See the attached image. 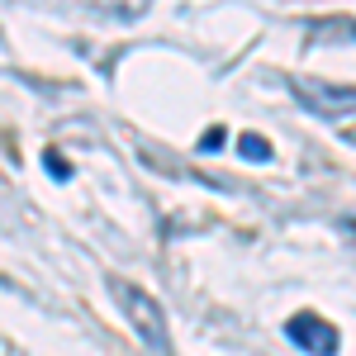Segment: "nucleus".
Masks as SVG:
<instances>
[{"mask_svg":"<svg viewBox=\"0 0 356 356\" xmlns=\"http://www.w3.org/2000/svg\"><path fill=\"white\" fill-rule=\"evenodd\" d=\"M110 295H114V304H119V314L129 318V328L143 337V347H147V352H157V356H176L162 304L152 300L147 290H138L134 280H124V275H110Z\"/></svg>","mask_w":356,"mask_h":356,"instance_id":"f257e3e1","label":"nucleus"},{"mask_svg":"<svg viewBox=\"0 0 356 356\" xmlns=\"http://www.w3.org/2000/svg\"><path fill=\"white\" fill-rule=\"evenodd\" d=\"M290 95L323 124H356V86H337L323 76H290Z\"/></svg>","mask_w":356,"mask_h":356,"instance_id":"f03ea898","label":"nucleus"},{"mask_svg":"<svg viewBox=\"0 0 356 356\" xmlns=\"http://www.w3.org/2000/svg\"><path fill=\"white\" fill-rule=\"evenodd\" d=\"M285 337L295 347H304V352H314V356H337V347H342L337 328H332L328 318H318V314H295L285 323Z\"/></svg>","mask_w":356,"mask_h":356,"instance_id":"7ed1b4c3","label":"nucleus"},{"mask_svg":"<svg viewBox=\"0 0 356 356\" xmlns=\"http://www.w3.org/2000/svg\"><path fill=\"white\" fill-rule=\"evenodd\" d=\"M309 43H318V48H332V43H356V19H347V15L314 19V24H309Z\"/></svg>","mask_w":356,"mask_h":356,"instance_id":"20e7f679","label":"nucleus"},{"mask_svg":"<svg viewBox=\"0 0 356 356\" xmlns=\"http://www.w3.org/2000/svg\"><path fill=\"white\" fill-rule=\"evenodd\" d=\"M238 152H243L247 162H271V157H275L271 143H266L261 134H243V138H238Z\"/></svg>","mask_w":356,"mask_h":356,"instance_id":"39448f33","label":"nucleus"},{"mask_svg":"<svg viewBox=\"0 0 356 356\" xmlns=\"http://www.w3.org/2000/svg\"><path fill=\"white\" fill-rule=\"evenodd\" d=\"M43 166H48L53 181H72V162H67L62 152H43Z\"/></svg>","mask_w":356,"mask_h":356,"instance_id":"423d86ee","label":"nucleus"},{"mask_svg":"<svg viewBox=\"0 0 356 356\" xmlns=\"http://www.w3.org/2000/svg\"><path fill=\"white\" fill-rule=\"evenodd\" d=\"M214 147H223V129H209V134L200 138V152H214Z\"/></svg>","mask_w":356,"mask_h":356,"instance_id":"0eeeda50","label":"nucleus"},{"mask_svg":"<svg viewBox=\"0 0 356 356\" xmlns=\"http://www.w3.org/2000/svg\"><path fill=\"white\" fill-rule=\"evenodd\" d=\"M342 233H347V243L356 247V219H342Z\"/></svg>","mask_w":356,"mask_h":356,"instance_id":"6e6552de","label":"nucleus"}]
</instances>
